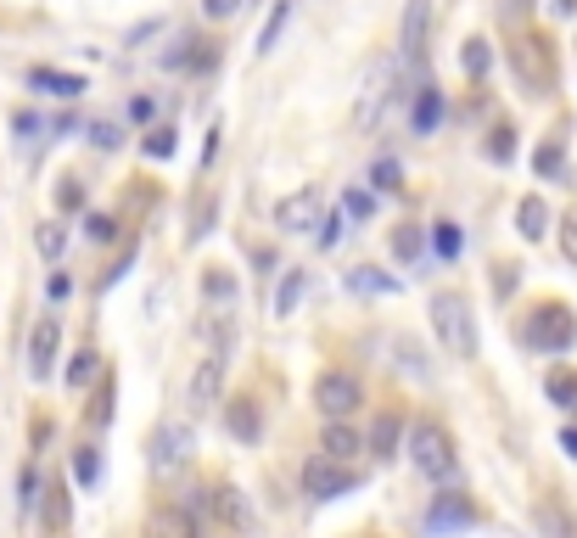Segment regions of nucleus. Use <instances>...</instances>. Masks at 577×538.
Here are the masks:
<instances>
[{
  "label": "nucleus",
  "instance_id": "f257e3e1",
  "mask_svg": "<svg viewBox=\"0 0 577 538\" xmlns=\"http://www.w3.org/2000/svg\"><path fill=\"white\" fill-rule=\"evenodd\" d=\"M409 460H415L432 482H443V488L460 482V454H454L449 432H443L437 421H415V426H409Z\"/></svg>",
  "mask_w": 577,
  "mask_h": 538
},
{
  "label": "nucleus",
  "instance_id": "f03ea898",
  "mask_svg": "<svg viewBox=\"0 0 577 538\" xmlns=\"http://www.w3.org/2000/svg\"><path fill=\"white\" fill-rule=\"evenodd\" d=\"M432 331L443 337L454 359H477V320H471V303L460 292H437L432 298Z\"/></svg>",
  "mask_w": 577,
  "mask_h": 538
},
{
  "label": "nucleus",
  "instance_id": "7ed1b4c3",
  "mask_svg": "<svg viewBox=\"0 0 577 538\" xmlns=\"http://www.w3.org/2000/svg\"><path fill=\"white\" fill-rule=\"evenodd\" d=\"M521 342L538 348V354H566L577 342V314L566 309V303H538V309L527 314V326H521Z\"/></svg>",
  "mask_w": 577,
  "mask_h": 538
},
{
  "label": "nucleus",
  "instance_id": "20e7f679",
  "mask_svg": "<svg viewBox=\"0 0 577 538\" xmlns=\"http://www.w3.org/2000/svg\"><path fill=\"white\" fill-rule=\"evenodd\" d=\"M359 404H365V387H359V376H348V370H325L320 382H314V410L331 415V421H348Z\"/></svg>",
  "mask_w": 577,
  "mask_h": 538
},
{
  "label": "nucleus",
  "instance_id": "39448f33",
  "mask_svg": "<svg viewBox=\"0 0 577 538\" xmlns=\"http://www.w3.org/2000/svg\"><path fill=\"white\" fill-rule=\"evenodd\" d=\"M225 365H230V326L219 331V342L208 348V359H202L197 376H191V410H208V404H219V387H225Z\"/></svg>",
  "mask_w": 577,
  "mask_h": 538
},
{
  "label": "nucleus",
  "instance_id": "423d86ee",
  "mask_svg": "<svg viewBox=\"0 0 577 538\" xmlns=\"http://www.w3.org/2000/svg\"><path fill=\"white\" fill-rule=\"evenodd\" d=\"M510 62H516V79H521V85H533V90H549V79H555V51H549L544 34H527V40H516Z\"/></svg>",
  "mask_w": 577,
  "mask_h": 538
},
{
  "label": "nucleus",
  "instance_id": "0eeeda50",
  "mask_svg": "<svg viewBox=\"0 0 577 538\" xmlns=\"http://www.w3.org/2000/svg\"><path fill=\"white\" fill-rule=\"evenodd\" d=\"M387 85H393V62H370L365 79H359V113H353V129L370 135L381 124V101H387Z\"/></svg>",
  "mask_w": 577,
  "mask_h": 538
},
{
  "label": "nucleus",
  "instance_id": "6e6552de",
  "mask_svg": "<svg viewBox=\"0 0 577 538\" xmlns=\"http://www.w3.org/2000/svg\"><path fill=\"white\" fill-rule=\"evenodd\" d=\"M426 29H432V0H409L404 6V51H398V62H393L398 73L426 62Z\"/></svg>",
  "mask_w": 577,
  "mask_h": 538
},
{
  "label": "nucleus",
  "instance_id": "1a4fd4ad",
  "mask_svg": "<svg viewBox=\"0 0 577 538\" xmlns=\"http://www.w3.org/2000/svg\"><path fill=\"white\" fill-rule=\"evenodd\" d=\"M191 449H197V438H191L185 421H163L152 432V466L157 471H180L185 460H191Z\"/></svg>",
  "mask_w": 577,
  "mask_h": 538
},
{
  "label": "nucleus",
  "instance_id": "9d476101",
  "mask_svg": "<svg viewBox=\"0 0 577 538\" xmlns=\"http://www.w3.org/2000/svg\"><path fill=\"white\" fill-rule=\"evenodd\" d=\"M348 488H353V471L337 466L331 454H314V460H303V494L337 499V494H348Z\"/></svg>",
  "mask_w": 577,
  "mask_h": 538
},
{
  "label": "nucleus",
  "instance_id": "9b49d317",
  "mask_svg": "<svg viewBox=\"0 0 577 538\" xmlns=\"http://www.w3.org/2000/svg\"><path fill=\"white\" fill-rule=\"evenodd\" d=\"M320 225V191L314 185H303V191H292V197L275 208V230L281 236H303V230Z\"/></svg>",
  "mask_w": 577,
  "mask_h": 538
},
{
  "label": "nucleus",
  "instance_id": "f8f14e48",
  "mask_svg": "<svg viewBox=\"0 0 577 538\" xmlns=\"http://www.w3.org/2000/svg\"><path fill=\"white\" fill-rule=\"evenodd\" d=\"M477 522V505L465 494H437L432 510H426V533H454V527H471Z\"/></svg>",
  "mask_w": 577,
  "mask_h": 538
},
{
  "label": "nucleus",
  "instance_id": "ddd939ff",
  "mask_svg": "<svg viewBox=\"0 0 577 538\" xmlns=\"http://www.w3.org/2000/svg\"><path fill=\"white\" fill-rule=\"evenodd\" d=\"M57 348H62V320H57V314H45L40 326H34V337H29V370H34V376H51Z\"/></svg>",
  "mask_w": 577,
  "mask_h": 538
},
{
  "label": "nucleus",
  "instance_id": "4468645a",
  "mask_svg": "<svg viewBox=\"0 0 577 538\" xmlns=\"http://www.w3.org/2000/svg\"><path fill=\"white\" fill-rule=\"evenodd\" d=\"M146 538H202V527L185 505H157L146 516Z\"/></svg>",
  "mask_w": 577,
  "mask_h": 538
},
{
  "label": "nucleus",
  "instance_id": "2eb2a0df",
  "mask_svg": "<svg viewBox=\"0 0 577 538\" xmlns=\"http://www.w3.org/2000/svg\"><path fill=\"white\" fill-rule=\"evenodd\" d=\"M213 516H219L225 527H236V533H253V505H247V494L230 488V482L213 488Z\"/></svg>",
  "mask_w": 577,
  "mask_h": 538
},
{
  "label": "nucleus",
  "instance_id": "dca6fc26",
  "mask_svg": "<svg viewBox=\"0 0 577 538\" xmlns=\"http://www.w3.org/2000/svg\"><path fill=\"white\" fill-rule=\"evenodd\" d=\"M225 421H230V438H241V443H258V432H264V410H258L253 393L230 398V404H225Z\"/></svg>",
  "mask_w": 577,
  "mask_h": 538
},
{
  "label": "nucleus",
  "instance_id": "f3484780",
  "mask_svg": "<svg viewBox=\"0 0 577 538\" xmlns=\"http://www.w3.org/2000/svg\"><path fill=\"white\" fill-rule=\"evenodd\" d=\"M437 124H443V90L426 79V85H415V107H409V129L415 135H437Z\"/></svg>",
  "mask_w": 577,
  "mask_h": 538
},
{
  "label": "nucleus",
  "instance_id": "a211bd4d",
  "mask_svg": "<svg viewBox=\"0 0 577 538\" xmlns=\"http://www.w3.org/2000/svg\"><path fill=\"white\" fill-rule=\"evenodd\" d=\"M29 85L45 90V96H62V101H73V96H85L90 90L79 73H62V68H29Z\"/></svg>",
  "mask_w": 577,
  "mask_h": 538
},
{
  "label": "nucleus",
  "instance_id": "6ab92c4d",
  "mask_svg": "<svg viewBox=\"0 0 577 538\" xmlns=\"http://www.w3.org/2000/svg\"><path fill=\"white\" fill-rule=\"evenodd\" d=\"M320 449L337 460V466H348V460H359V449H365V438L353 432V426H342V421H331L325 426V438H320Z\"/></svg>",
  "mask_w": 577,
  "mask_h": 538
},
{
  "label": "nucleus",
  "instance_id": "aec40b11",
  "mask_svg": "<svg viewBox=\"0 0 577 538\" xmlns=\"http://www.w3.org/2000/svg\"><path fill=\"white\" fill-rule=\"evenodd\" d=\"M348 286H353V292H365V298H393V292H398L393 275H387V269H370V264L348 269Z\"/></svg>",
  "mask_w": 577,
  "mask_h": 538
},
{
  "label": "nucleus",
  "instance_id": "412c9836",
  "mask_svg": "<svg viewBox=\"0 0 577 538\" xmlns=\"http://www.w3.org/2000/svg\"><path fill=\"white\" fill-rule=\"evenodd\" d=\"M516 225H521V236H527V241H538V236H544V230H549V208H544V197H521Z\"/></svg>",
  "mask_w": 577,
  "mask_h": 538
},
{
  "label": "nucleus",
  "instance_id": "4be33fe9",
  "mask_svg": "<svg viewBox=\"0 0 577 538\" xmlns=\"http://www.w3.org/2000/svg\"><path fill=\"white\" fill-rule=\"evenodd\" d=\"M398 443H404V421H398V415H381L376 432H370V449L387 460V454H398Z\"/></svg>",
  "mask_w": 577,
  "mask_h": 538
},
{
  "label": "nucleus",
  "instance_id": "5701e85b",
  "mask_svg": "<svg viewBox=\"0 0 577 538\" xmlns=\"http://www.w3.org/2000/svg\"><path fill=\"white\" fill-rule=\"evenodd\" d=\"M393 253L404 258V264H421V253H426V230H421V225H398V230H393Z\"/></svg>",
  "mask_w": 577,
  "mask_h": 538
},
{
  "label": "nucleus",
  "instance_id": "b1692460",
  "mask_svg": "<svg viewBox=\"0 0 577 538\" xmlns=\"http://www.w3.org/2000/svg\"><path fill=\"white\" fill-rule=\"evenodd\" d=\"M40 499H45V527H51V533H62V527H68V488H62V482H51Z\"/></svg>",
  "mask_w": 577,
  "mask_h": 538
},
{
  "label": "nucleus",
  "instance_id": "393cba45",
  "mask_svg": "<svg viewBox=\"0 0 577 538\" xmlns=\"http://www.w3.org/2000/svg\"><path fill=\"white\" fill-rule=\"evenodd\" d=\"M303 286H309V281H303V269H286L281 292H275V314H281V320L297 309V303H303Z\"/></svg>",
  "mask_w": 577,
  "mask_h": 538
},
{
  "label": "nucleus",
  "instance_id": "a878e982",
  "mask_svg": "<svg viewBox=\"0 0 577 538\" xmlns=\"http://www.w3.org/2000/svg\"><path fill=\"white\" fill-rule=\"evenodd\" d=\"M286 23H292V0H275V12H269L264 34H258V51H275V40H281Z\"/></svg>",
  "mask_w": 577,
  "mask_h": 538
},
{
  "label": "nucleus",
  "instance_id": "bb28decb",
  "mask_svg": "<svg viewBox=\"0 0 577 538\" xmlns=\"http://www.w3.org/2000/svg\"><path fill=\"white\" fill-rule=\"evenodd\" d=\"M460 68L471 73V79H482V73L493 68V51H488V40H465V51H460Z\"/></svg>",
  "mask_w": 577,
  "mask_h": 538
},
{
  "label": "nucleus",
  "instance_id": "cd10ccee",
  "mask_svg": "<svg viewBox=\"0 0 577 538\" xmlns=\"http://www.w3.org/2000/svg\"><path fill=\"white\" fill-rule=\"evenodd\" d=\"M113 398H118V382H113V376H101L96 398H90V421H96V426L113 421Z\"/></svg>",
  "mask_w": 577,
  "mask_h": 538
},
{
  "label": "nucleus",
  "instance_id": "c85d7f7f",
  "mask_svg": "<svg viewBox=\"0 0 577 538\" xmlns=\"http://www.w3.org/2000/svg\"><path fill=\"white\" fill-rule=\"evenodd\" d=\"M34 247H40L45 258H62V247H68V225H57V219L40 225V230H34Z\"/></svg>",
  "mask_w": 577,
  "mask_h": 538
},
{
  "label": "nucleus",
  "instance_id": "c756f323",
  "mask_svg": "<svg viewBox=\"0 0 577 538\" xmlns=\"http://www.w3.org/2000/svg\"><path fill=\"white\" fill-rule=\"evenodd\" d=\"M101 370V354H90V348H79V354L68 359V387H85L90 376Z\"/></svg>",
  "mask_w": 577,
  "mask_h": 538
},
{
  "label": "nucleus",
  "instance_id": "7c9ffc66",
  "mask_svg": "<svg viewBox=\"0 0 577 538\" xmlns=\"http://www.w3.org/2000/svg\"><path fill=\"white\" fill-rule=\"evenodd\" d=\"M370 213H376V202H370V191H359V185H348V191H342V219H353V225H359V219H370Z\"/></svg>",
  "mask_w": 577,
  "mask_h": 538
},
{
  "label": "nucleus",
  "instance_id": "2f4dec72",
  "mask_svg": "<svg viewBox=\"0 0 577 538\" xmlns=\"http://www.w3.org/2000/svg\"><path fill=\"white\" fill-rule=\"evenodd\" d=\"M549 398H555V404H561V410H577V376H566V370H555V376H549Z\"/></svg>",
  "mask_w": 577,
  "mask_h": 538
},
{
  "label": "nucleus",
  "instance_id": "473e14b6",
  "mask_svg": "<svg viewBox=\"0 0 577 538\" xmlns=\"http://www.w3.org/2000/svg\"><path fill=\"white\" fill-rule=\"evenodd\" d=\"M174 146H180V141H174V129H169V124H157V129H146L141 152H146V157H174Z\"/></svg>",
  "mask_w": 577,
  "mask_h": 538
},
{
  "label": "nucleus",
  "instance_id": "72a5a7b5",
  "mask_svg": "<svg viewBox=\"0 0 577 538\" xmlns=\"http://www.w3.org/2000/svg\"><path fill=\"white\" fill-rule=\"evenodd\" d=\"M40 471L34 466H23V482H17V505H23V516H29V510H40Z\"/></svg>",
  "mask_w": 577,
  "mask_h": 538
},
{
  "label": "nucleus",
  "instance_id": "f704fd0d",
  "mask_svg": "<svg viewBox=\"0 0 577 538\" xmlns=\"http://www.w3.org/2000/svg\"><path fill=\"white\" fill-rule=\"evenodd\" d=\"M370 185H376V191H404V169H398L393 157H381L376 169H370Z\"/></svg>",
  "mask_w": 577,
  "mask_h": 538
},
{
  "label": "nucleus",
  "instance_id": "c9c22d12",
  "mask_svg": "<svg viewBox=\"0 0 577 538\" xmlns=\"http://www.w3.org/2000/svg\"><path fill=\"white\" fill-rule=\"evenodd\" d=\"M488 157H493V163H510V157H516V141H510V129H505V124L493 129V141H488Z\"/></svg>",
  "mask_w": 577,
  "mask_h": 538
},
{
  "label": "nucleus",
  "instance_id": "e433bc0d",
  "mask_svg": "<svg viewBox=\"0 0 577 538\" xmlns=\"http://www.w3.org/2000/svg\"><path fill=\"white\" fill-rule=\"evenodd\" d=\"M533 169H538V174H561V146L544 141V146L533 152Z\"/></svg>",
  "mask_w": 577,
  "mask_h": 538
},
{
  "label": "nucleus",
  "instance_id": "4c0bfd02",
  "mask_svg": "<svg viewBox=\"0 0 577 538\" xmlns=\"http://www.w3.org/2000/svg\"><path fill=\"white\" fill-rule=\"evenodd\" d=\"M85 230H90V241H113L118 236V219H113V213H90Z\"/></svg>",
  "mask_w": 577,
  "mask_h": 538
},
{
  "label": "nucleus",
  "instance_id": "58836bf2",
  "mask_svg": "<svg viewBox=\"0 0 577 538\" xmlns=\"http://www.w3.org/2000/svg\"><path fill=\"white\" fill-rule=\"evenodd\" d=\"M96 471H101L96 449H79V454H73V477L85 482V488H90V482H96Z\"/></svg>",
  "mask_w": 577,
  "mask_h": 538
},
{
  "label": "nucleus",
  "instance_id": "ea45409f",
  "mask_svg": "<svg viewBox=\"0 0 577 538\" xmlns=\"http://www.w3.org/2000/svg\"><path fill=\"white\" fill-rule=\"evenodd\" d=\"M561 253H566V264L577 269V208L561 219Z\"/></svg>",
  "mask_w": 577,
  "mask_h": 538
},
{
  "label": "nucleus",
  "instance_id": "a19ab883",
  "mask_svg": "<svg viewBox=\"0 0 577 538\" xmlns=\"http://www.w3.org/2000/svg\"><path fill=\"white\" fill-rule=\"evenodd\" d=\"M202 292H208V298H236V281L213 269V275H202Z\"/></svg>",
  "mask_w": 577,
  "mask_h": 538
},
{
  "label": "nucleus",
  "instance_id": "79ce46f5",
  "mask_svg": "<svg viewBox=\"0 0 577 538\" xmlns=\"http://www.w3.org/2000/svg\"><path fill=\"white\" fill-rule=\"evenodd\" d=\"M57 202H62V208H85V185H79V180L68 174V180L57 185Z\"/></svg>",
  "mask_w": 577,
  "mask_h": 538
},
{
  "label": "nucleus",
  "instance_id": "37998d69",
  "mask_svg": "<svg viewBox=\"0 0 577 538\" xmlns=\"http://www.w3.org/2000/svg\"><path fill=\"white\" fill-rule=\"evenodd\" d=\"M432 241H437V253H443V258L460 253V230H454V225H437V230H432Z\"/></svg>",
  "mask_w": 577,
  "mask_h": 538
},
{
  "label": "nucleus",
  "instance_id": "c03bdc74",
  "mask_svg": "<svg viewBox=\"0 0 577 538\" xmlns=\"http://www.w3.org/2000/svg\"><path fill=\"white\" fill-rule=\"evenodd\" d=\"M342 230H348V219H342V213L320 219V247H337V241H342Z\"/></svg>",
  "mask_w": 577,
  "mask_h": 538
},
{
  "label": "nucleus",
  "instance_id": "a18cd8bd",
  "mask_svg": "<svg viewBox=\"0 0 577 538\" xmlns=\"http://www.w3.org/2000/svg\"><path fill=\"white\" fill-rule=\"evenodd\" d=\"M90 141H96V146H101V152H113V146H118V141H124V135H118V129H113V124H90Z\"/></svg>",
  "mask_w": 577,
  "mask_h": 538
},
{
  "label": "nucleus",
  "instance_id": "49530a36",
  "mask_svg": "<svg viewBox=\"0 0 577 538\" xmlns=\"http://www.w3.org/2000/svg\"><path fill=\"white\" fill-rule=\"evenodd\" d=\"M544 527H549V538H572V522H561L555 505H544Z\"/></svg>",
  "mask_w": 577,
  "mask_h": 538
},
{
  "label": "nucleus",
  "instance_id": "de8ad7c7",
  "mask_svg": "<svg viewBox=\"0 0 577 538\" xmlns=\"http://www.w3.org/2000/svg\"><path fill=\"white\" fill-rule=\"evenodd\" d=\"M236 6H241V0H202V12H208V17H230Z\"/></svg>",
  "mask_w": 577,
  "mask_h": 538
},
{
  "label": "nucleus",
  "instance_id": "09e8293b",
  "mask_svg": "<svg viewBox=\"0 0 577 538\" xmlns=\"http://www.w3.org/2000/svg\"><path fill=\"white\" fill-rule=\"evenodd\" d=\"M152 113H157L152 96H135V101H129V118H152Z\"/></svg>",
  "mask_w": 577,
  "mask_h": 538
},
{
  "label": "nucleus",
  "instance_id": "8fccbe9b",
  "mask_svg": "<svg viewBox=\"0 0 577 538\" xmlns=\"http://www.w3.org/2000/svg\"><path fill=\"white\" fill-rule=\"evenodd\" d=\"M45 292H51V298H68V292H73V281H68V275H62V269H57V275H51V286H45Z\"/></svg>",
  "mask_w": 577,
  "mask_h": 538
},
{
  "label": "nucleus",
  "instance_id": "3c124183",
  "mask_svg": "<svg viewBox=\"0 0 577 538\" xmlns=\"http://www.w3.org/2000/svg\"><path fill=\"white\" fill-rule=\"evenodd\" d=\"M561 449H566V460H577V432H561Z\"/></svg>",
  "mask_w": 577,
  "mask_h": 538
},
{
  "label": "nucleus",
  "instance_id": "603ef678",
  "mask_svg": "<svg viewBox=\"0 0 577 538\" xmlns=\"http://www.w3.org/2000/svg\"><path fill=\"white\" fill-rule=\"evenodd\" d=\"M555 6H561V12H577V0H555Z\"/></svg>",
  "mask_w": 577,
  "mask_h": 538
}]
</instances>
